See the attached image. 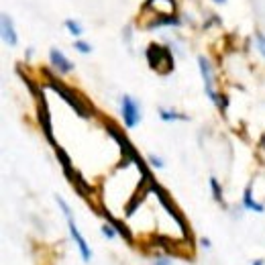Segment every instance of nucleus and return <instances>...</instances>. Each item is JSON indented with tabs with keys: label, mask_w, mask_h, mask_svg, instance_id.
I'll use <instances>...</instances> for the list:
<instances>
[{
	"label": "nucleus",
	"mask_w": 265,
	"mask_h": 265,
	"mask_svg": "<svg viewBox=\"0 0 265 265\" xmlns=\"http://www.w3.org/2000/svg\"><path fill=\"white\" fill-rule=\"evenodd\" d=\"M251 265H265V261H263V259H257V261H253Z\"/></svg>",
	"instance_id": "a211bd4d"
},
{
	"label": "nucleus",
	"mask_w": 265,
	"mask_h": 265,
	"mask_svg": "<svg viewBox=\"0 0 265 265\" xmlns=\"http://www.w3.org/2000/svg\"><path fill=\"white\" fill-rule=\"evenodd\" d=\"M155 265H170V259H168V257H157Z\"/></svg>",
	"instance_id": "f3484780"
},
{
	"label": "nucleus",
	"mask_w": 265,
	"mask_h": 265,
	"mask_svg": "<svg viewBox=\"0 0 265 265\" xmlns=\"http://www.w3.org/2000/svg\"><path fill=\"white\" fill-rule=\"evenodd\" d=\"M49 84H51V88H53V90H55L59 96H63V98L70 102V106H72V108H74V110H76L80 116H84V118H88V116H90V112L84 108V104H82V102H80V100H78V98H76V96H74V94H72V92H70V90L63 86V84H57L53 78L49 80Z\"/></svg>",
	"instance_id": "20e7f679"
},
{
	"label": "nucleus",
	"mask_w": 265,
	"mask_h": 265,
	"mask_svg": "<svg viewBox=\"0 0 265 265\" xmlns=\"http://www.w3.org/2000/svg\"><path fill=\"white\" fill-rule=\"evenodd\" d=\"M159 116H161L163 120H168V122H170V120H186V118H188L186 114H180V112H176V110H165V108L159 110Z\"/></svg>",
	"instance_id": "9d476101"
},
{
	"label": "nucleus",
	"mask_w": 265,
	"mask_h": 265,
	"mask_svg": "<svg viewBox=\"0 0 265 265\" xmlns=\"http://www.w3.org/2000/svg\"><path fill=\"white\" fill-rule=\"evenodd\" d=\"M65 27H68V31H70L74 37H80V35H82V31H84V29H82L76 21H72V19H68V21H65Z\"/></svg>",
	"instance_id": "9b49d317"
},
{
	"label": "nucleus",
	"mask_w": 265,
	"mask_h": 265,
	"mask_svg": "<svg viewBox=\"0 0 265 265\" xmlns=\"http://www.w3.org/2000/svg\"><path fill=\"white\" fill-rule=\"evenodd\" d=\"M200 243H202V245H204V247H210V241H208V239H202V241H200Z\"/></svg>",
	"instance_id": "6ab92c4d"
},
{
	"label": "nucleus",
	"mask_w": 265,
	"mask_h": 265,
	"mask_svg": "<svg viewBox=\"0 0 265 265\" xmlns=\"http://www.w3.org/2000/svg\"><path fill=\"white\" fill-rule=\"evenodd\" d=\"M261 145H263V147H265V137H263V141H261Z\"/></svg>",
	"instance_id": "412c9836"
},
{
	"label": "nucleus",
	"mask_w": 265,
	"mask_h": 265,
	"mask_svg": "<svg viewBox=\"0 0 265 265\" xmlns=\"http://www.w3.org/2000/svg\"><path fill=\"white\" fill-rule=\"evenodd\" d=\"M210 186H212V194H214V200H216V202H222V194H220V186H218L216 178H210Z\"/></svg>",
	"instance_id": "f8f14e48"
},
{
	"label": "nucleus",
	"mask_w": 265,
	"mask_h": 265,
	"mask_svg": "<svg viewBox=\"0 0 265 265\" xmlns=\"http://www.w3.org/2000/svg\"><path fill=\"white\" fill-rule=\"evenodd\" d=\"M198 65H200V72H202V80H204V88H206L208 98H210L212 102H216V106H218L220 110H224L228 100H226V98H218V94H216V90H214V78H212V68H210L208 59H206L204 55H200V57H198Z\"/></svg>",
	"instance_id": "f03ea898"
},
{
	"label": "nucleus",
	"mask_w": 265,
	"mask_h": 265,
	"mask_svg": "<svg viewBox=\"0 0 265 265\" xmlns=\"http://www.w3.org/2000/svg\"><path fill=\"white\" fill-rule=\"evenodd\" d=\"M257 47H259L261 55L265 57V35H257Z\"/></svg>",
	"instance_id": "2eb2a0df"
},
{
	"label": "nucleus",
	"mask_w": 265,
	"mask_h": 265,
	"mask_svg": "<svg viewBox=\"0 0 265 265\" xmlns=\"http://www.w3.org/2000/svg\"><path fill=\"white\" fill-rule=\"evenodd\" d=\"M214 3H216V5H222V3H226V0H214Z\"/></svg>",
	"instance_id": "aec40b11"
},
{
	"label": "nucleus",
	"mask_w": 265,
	"mask_h": 265,
	"mask_svg": "<svg viewBox=\"0 0 265 265\" xmlns=\"http://www.w3.org/2000/svg\"><path fill=\"white\" fill-rule=\"evenodd\" d=\"M243 206L249 208V210H255V212H263V210H265L263 204H259V202L253 200V196H251V186H247V190H245V194H243Z\"/></svg>",
	"instance_id": "6e6552de"
},
{
	"label": "nucleus",
	"mask_w": 265,
	"mask_h": 265,
	"mask_svg": "<svg viewBox=\"0 0 265 265\" xmlns=\"http://www.w3.org/2000/svg\"><path fill=\"white\" fill-rule=\"evenodd\" d=\"M102 235H104L106 239H114V237H116L114 224H102Z\"/></svg>",
	"instance_id": "ddd939ff"
},
{
	"label": "nucleus",
	"mask_w": 265,
	"mask_h": 265,
	"mask_svg": "<svg viewBox=\"0 0 265 265\" xmlns=\"http://www.w3.org/2000/svg\"><path fill=\"white\" fill-rule=\"evenodd\" d=\"M147 59H149V65H151L153 70H159V72H163L161 61L172 63V55H170V51H168L165 47H161V45H155V43L147 49Z\"/></svg>",
	"instance_id": "39448f33"
},
{
	"label": "nucleus",
	"mask_w": 265,
	"mask_h": 265,
	"mask_svg": "<svg viewBox=\"0 0 265 265\" xmlns=\"http://www.w3.org/2000/svg\"><path fill=\"white\" fill-rule=\"evenodd\" d=\"M39 118H41V124H43V128H45V135H47V139H49V141L53 143V132H51V122H49V114H47L45 106H41ZM53 145H55V143H53Z\"/></svg>",
	"instance_id": "1a4fd4ad"
},
{
	"label": "nucleus",
	"mask_w": 265,
	"mask_h": 265,
	"mask_svg": "<svg viewBox=\"0 0 265 265\" xmlns=\"http://www.w3.org/2000/svg\"><path fill=\"white\" fill-rule=\"evenodd\" d=\"M74 47H76V49H78L80 53H90V51H92V47H90V45H88L86 41H80V39H78V41L74 43Z\"/></svg>",
	"instance_id": "4468645a"
},
{
	"label": "nucleus",
	"mask_w": 265,
	"mask_h": 265,
	"mask_svg": "<svg viewBox=\"0 0 265 265\" xmlns=\"http://www.w3.org/2000/svg\"><path fill=\"white\" fill-rule=\"evenodd\" d=\"M120 112H122L124 124H126L128 128L137 126V122L141 120V108H139L137 100L132 98V96H128V94H124V96L120 98Z\"/></svg>",
	"instance_id": "7ed1b4c3"
},
{
	"label": "nucleus",
	"mask_w": 265,
	"mask_h": 265,
	"mask_svg": "<svg viewBox=\"0 0 265 265\" xmlns=\"http://www.w3.org/2000/svg\"><path fill=\"white\" fill-rule=\"evenodd\" d=\"M49 57H51V65H53L59 74H70V72L74 70V63H72L59 49H51Z\"/></svg>",
	"instance_id": "423d86ee"
},
{
	"label": "nucleus",
	"mask_w": 265,
	"mask_h": 265,
	"mask_svg": "<svg viewBox=\"0 0 265 265\" xmlns=\"http://www.w3.org/2000/svg\"><path fill=\"white\" fill-rule=\"evenodd\" d=\"M3 37H5V41L9 43V45H17V33H15V27H13V21L7 17V15H3Z\"/></svg>",
	"instance_id": "0eeeda50"
},
{
	"label": "nucleus",
	"mask_w": 265,
	"mask_h": 265,
	"mask_svg": "<svg viewBox=\"0 0 265 265\" xmlns=\"http://www.w3.org/2000/svg\"><path fill=\"white\" fill-rule=\"evenodd\" d=\"M57 204L61 206V210H63V214H65V218H68L70 233H72V237H74V241H76V245H78V249H80V253H82V259H84V261H90V257H92L90 247H88L86 239L82 237V233L78 230V226H76V220H74V216H72L70 206H68V204H65V200H63V198H59V196H57Z\"/></svg>",
	"instance_id": "f257e3e1"
},
{
	"label": "nucleus",
	"mask_w": 265,
	"mask_h": 265,
	"mask_svg": "<svg viewBox=\"0 0 265 265\" xmlns=\"http://www.w3.org/2000/svg\"><path fill=\"white\" fill-rule=\"evenodd\" d=\"M149 161H151V165H155V168H163V161H161L159 157H155V155H151Z\"/></svg>",
	"instance_id": "dca6fc26"
}]
</instances>
